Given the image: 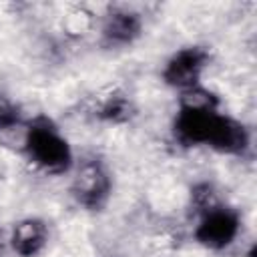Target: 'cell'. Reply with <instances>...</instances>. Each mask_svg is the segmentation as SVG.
I'll list each match as a JSON object with an SVG mask.
<instances>
[{"label": "cell", "instance_id": "obj_1", "mask_svg": "<svg viewBox=\"0 0 257 257\" xmlns=\"http://www.w3.org/2000/svg\"><path fill=\"white\" fill-rule=\"evenodd\" d=\"M175 137L185 147L205 145L227 155H245L249 131L243 122L221 114L219 108H183L175 118Z\"/></svg>", "mask_w": 257, "mask_h": 257}, {"label": "cell", "instance_id": "obj_2", "mask_svg": "<svg viewBox=\"0 0 257 257\" xmlns=\"http://www.w3.org/2000/svg\"><path fill=\"white\" fill-rule=\"evenodd\" d=\"M26 159L48 175H62L72 167V149L48 116H34L24 137Z\"/></svg>", "mask_w": 257, "mask_h": 257}, {"label": "cell", "instance_id": "obj_3", "mask_svg": "<svg viewBox=\"0 0 257 257\" xmlns=\"http://www.w3.org/2000/svg\"><path fill=\"white\" fill-rule=\"evenodd\" d=\"M110 189H112L110 175L102 165V161L98 159H84L78 165L70 187L76 203L88 211L102 209L110 197Z\"/></svg>", "mask_w": 257, "mask_h": 257}, {"label": "cell", "instance_id": "obj_4", "mask_svg": "<svg viewBox=\"0 0 257 257\" xmlns=\"http://www.w3.org/2000/svg\"><path fill=\"white\" fill-rule=\"evenodd\" d=\"M241 229V217L235 209L215 205L201 213L199 225L195 229V239L207 249H225L229 247Z\"/></svg>", "mask_w": 257, "mask_h": 257}, {"label": "cell", "instance_id": "obj_5", "mask_svg": "<svg viewBox=\"0 0 257 257\" xmlns=\"http://www.w3.org/2000/svg\"><path fill=\"white\" fill-rule=\"evenodd\" d=\"M209 64V52L203 46H187L175 52L163 68V80L181 92L199 86V78Z\"/></svg>", "mask_w": 257, "mask_h": 257}, {"label": "cell", "instance_id": "obj_6", "mask_svg": "<svg viewBox=\"0 0 257 257\" xmlns=\"http://www.w3.org/2000/svg\"><path fill=\"white\" fill-rule=\"evenodd\" d=\"M141 16L126 8H112L102 20V40L108 46L131 44L141 34Z\"/></svg>", "mask_w": 257, "mask_h": 257}, {"label": "cell", "instance_id": "obj_7", "mask_svg": "<svg viewBox=\"0 0 257 257\" xmlns=\"http://www.w3.org/2000/svg\"><path fill=\"white\" fill-rule=\"evenodd\" d=\"M48 243V227L42 219L28 217L14 225L10 233V245L20 257H36Z\"/></svg>", "mask_w": 257, "mask_h": 257}, {"label": "cell", "instance_id": "obj_8", "mask_svg": "<svg viewBox=\"0 0 257 257\" xmlns=\"http://www.w3.org/2000/svg\"><path fill=\"white\" fill-rule=\"evenodd\" d=\"M131 114H133L131 100L122 92H112V94L104 96V100L96 108V116H100L104 120H112V122L128 120Z\"/></svg>", "mask_w": 257, "mask_h": 257}, {"label": "cell", "instance_id": "obj_9", "mask_svg": "<svg viewBox=\"0 0 257 257\" xmlns=\"http://www.w3.org/2000/svg\"><path fill=\"white\" fill-rule=\"evenodd\" d=\"M22 124L20 108L0 92V131H12Z\"/></svg>", "mask_w": 257, "mask_h": 257}, {"label": "cell", "instance_id": "obj_10", "mask_svg": "<svg viewBox=\"0 0 257 257\" xmlns=\"http://www.w3.org/2000/svg\"><path fill=\"white\" fill-rule=\"evenodd\" d=\"M191 201H193V207L199 211V213H205L207 209L215 207L217 205V197H215V189L213 185L209 183H199L191 189Z\"/></svg>", "mask_w": 257, "mask_h": 257}, {"label": "cell", "instance_id": "obj_11", "mask_svg": "<svg viewBox=\"0 0 257 257\" xmlns=\"http://www.w3.org/2000/svg\"><path fill=\"white\" fill-rule=\"evenodd\" d=\"M2 247H4V241H2V233H0V253H2Z\"/></svg>", "mask_w": 257, "mask_h": 257}]
</instances>
